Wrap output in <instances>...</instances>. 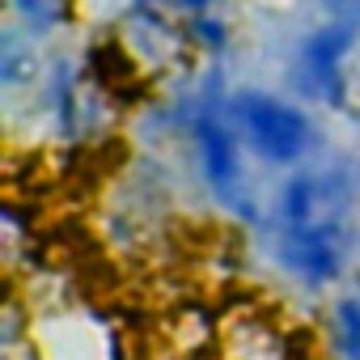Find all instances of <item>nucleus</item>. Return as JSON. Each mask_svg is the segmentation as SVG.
<instances>
[{"label": "nucleus", "mask_w": 360, "mask_h": 360, "mask_svg": "<svg viewBox=\"0 0 360 360\" xmlns=\"http://www.w3.org/2000/svg\"><path fill=\"white\" fill-rule=\"evenodd\" d=\"M229 119L242 131V140L271 165H292L314 144V119L267 89H238L229 98Z\"/></svg>", "instance_id": "obj_1"}, {"label": "nucleus", "mask_w": 360, "mask_h": 360, "mask_svg": "<svg viewBox=\"0 0 360 360\" xmlns=\"http://www.w3.org/2000/svg\"><path fill=\"white\" fill-rule=\"evenodd\" d=\"M191 144H195V161H200L208 191L229 208L246 204V195H242V178H246L242 174V140H238L233 119L221 115L217 106H200L191 119Z\"/></svg>", "instance_id": "obj_2"}, {"label": "nucleus", "mask_w": 360, "mask_h": 360, "mask_svg": "<svg viewBox=\"0 0 360 360\" xmlns=\"http://www.w3.org/2000/svg\"><path fill=\"white\" fill-rule=\"evenodd\" d=\"M276 259L284 263V271H292L297 280H305L314 288L339 280L343 276V229H339V221L326 217V221H309V225H280Z\"/></svg>", "instance_id": "obj_3"}, {"label": "nucleus", "mask_w": 360, "mask_h": 360, "mask_svg": "<svg viewBox=\"0 0 360 360\" xmlns=\"http://www.w3.org/2000/svg\"><path fill=\"white\" fill-rule=\"evenodd\" d=\"M356 47V22L335 18L330 26L305 34L301 51H297V81L305 94L339 106L343 102V60Z\"/></svg>", "instance_id": "obj_4"}, {"label": "nucleus", "mask_w": 360, "mask_h": 360, "mask_svg": "<svg viewBox=\"0 0 360 360\" xmlns=\"http://www.w3.org/2000/svg\"><path fill=\"white\" fill-rule=\"evenodd\" d=\"M9 9L18 13V22H22L34 39H47V34H56L60 26H68L72 0H9Z\"/></svg>", "instance_id": "obj_5"}, {"label": "nucleus", "mask_w": 360, "mask_h": 360, "mask_svg": "<svg viewBox=\"0 0 360 360\" xmlns=\"http://www.w3.org/2000/svg\"><path fill=\"white\" fill-rule=\"evenodd\" d=\"M30 77H34V47L26 43L22 30H5V39H0V81L13 89Z\"/></svg>", "instance_id": "obj_6"}, {"label": "nucleus", "mask_w": 360, "mask_h": 360, "mask_svg": "<svg viewBox=\"0 0 360 360\" xmlns=\"http://www.w3.org/2000/svg\"><path fill=\"white\" fill-rule=\"evenodd\" d=\"M330 335H335V352L343 360H360V301L343 297L330 309Z\"/></svg>", "instance_id": "obj_7"}, {"label": "nucleus", "mask_w": 360, "mask_h": 360, "mask_svg": "<svg viewBox=\"0 0 360 360\" xmlns=\"http://www.w3.org/2000/svg\"><path fill=\"white\" fill-rule=\"evenodd\" d=\"M191 43L204 51H225L229 47V26L217 13H195L191 18Z\"/></svg>", "instance_id": "obj_8"}, {"label": "nucleus", "mask_w": 360, "mask_h": 360, "mask_svg": "<svg viewBox=\"0 0 360 360\" xmlns=\"http://www.w3.org/2000/svg\"><path fill=\"white\" fill-rule=\"evenodd\" d=\"M330 13L343 18V22H360V0H326Z\"/></svg>", "instance_id": "obj_9"}, {"label": "nucleus", "mask_w": 360, "mask_h": 360, "mask_svg": "<svg viewBox=\"0 0 360 360\" xmlns=\"http://www.w3.org/2000/svg\"><path fill=\"white\" fill-rule=\"evenodd\" d=\"M178 5H183L191 18H195V13H212V0H178Z\"/></svg>", "instance_id": "obj_10"}]
</instances>
